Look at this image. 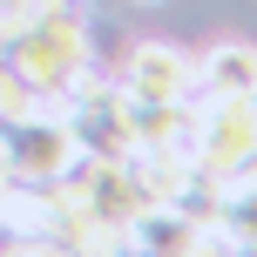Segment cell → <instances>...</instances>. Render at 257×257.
I'll return each instance as SVG.
<instances>
[{"label": "cell", "mask_w": 257, "mask_h": 257, "mask_svg": "<svg viewBox=\"0 0 257 257\" xmlns=\"http://www.w3.org/2000/svg\"><path fill=\"white\" fill-rule=\"evenodd\" d=\"M115 81H122L128 102H190L196 95V54L169 48V41H136Z\"/></svg>", "instance_id": "cell-5"}, {"label": "cell", "mask_w": 257, "mask_h": 257, "mask_svg": "<svg viewBox=\"0 0 257 257\" xmlns=\"http://www.w3.org/2000/svg\"><path fill=\"white\" fill-rule=\"evenodd\" d=\"M196 108V169L230 176L257 156V102L250 95H190Z\"/></svg>", "instance_id": "cell-4"}, {"label": "cell", "mask_w": 257, "mask_h": 257, "mask_svg": "<svg viewBox=\"0 0 257 257\" xmlns=\"http://www.w3.org/2000/svg\"><path fill=\"white\" fill-rule=\"evenodd\" d=\"M257 81V48L244 41H217L210 54H196V95H250Z\"/></svg>", "instance_id": "cell-6"}, {"label": "cell", "mask_w": 257, "mask_h": 257, "mask_svg": "<svg viewBox=\"0 0 257 257\" xmlns=\"http://www.w3.org/2000/svg\"><path fill=\"white\" fill-rule=\"evenodd\" d=\"M54 108H61V122L75 128L81 156H108V163H122L128 149H136V128H128V95L122 81H95L88 68H81L75 81H68L61 95H54Z\"/></svg>", "instance_id": "cell-2"}, {"label": "cell", "mask_w": 257, "mask_h": 257, "mask_svg": "<svg viewBox=\"0 0 257 257\" xmlns=\"http://www.w3.org/2000/svg\"><path fill=\"white\" fill-rule=\"evenodd\" d=\"M250 102H257V81H250Z\"/></svg>", "instance_id": "cell-8"}, {"label": "cell", "mask_w": 257, "mask_h": 257, "mask_svg": "<svg viewBox=\"0 0 257 257\" xmlns=\"http://www.w3.org/2000/svg\"><path fill=\"white\" fill-rule=\"evenodd\" d=\"M0 156H7L14 183H54V176H68V169L81 163V142H75V128L61 122V108L41 102L34 115L0 122Z\"/></svg>", "instance_id": "cell-3"}, {"label": "cell", "mask_w": 257, "mask_h": 257, "mask_svg": "<svg viewBox=\"0 0 257 257\" xmlns=\"http://www.w3.org/2000/svg\"><path fill=\"white\" fill-rule=\"evenodd\" d=\"M136 7H156V0H136Z\"/></svg>", "instance_id": "cell-7"}, {"label": "cell", "mask_w": 257, "mask_h": 257, "mask_svg": "<svg viewBox=\"0 0 257 257\" xmlns=\"http://www.w3.org/2000/svg\"><path fill=\"white\" fill-rule=\"evenodd\" d=\"M0 61H7L27 88H41L54 102V95L88 68V27H81V14L68 7V0L61 7H41L34 21H21L7 41H0Z\"/></svg>", "instance_id": "cell-1"}]
</instances>
